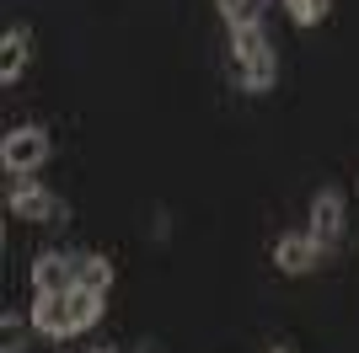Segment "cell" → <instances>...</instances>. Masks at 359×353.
Segmentation results:
<instances>
[{
	"label": "cell",
	"instance_id": "5bb4252c",
	"mask_svg": "<svg viewBox=\"0 0 359 353\" xmlns=\"http://www.w3.org/2000/svg\"><path fill=\"white\" fill-rule=\"evenodd\" d=\"M0 353H22V338H16V316H6V348Z\"/></svg>",
	"mask_w": 359,
	"mask_h": 353
},
{
	"label": "cell",
	"instance_id": "6da1fadb",
	"mask_svg": "<svg viewBox=\"0 0 359 353\" xmlns=\"http://www.w3.org/2000/svg\"><path fill=\"white\" fill-rule=\"evenodd\" d=\"M43 161H48V134L38 123H22V129H11L0 139V166L11 176H32Z\"/></svg>",
	"mask_w": 359,
	"mask_h": 353
},
{
	"label": "cell",
	"instance_id": "277c9868",
	"mask_svg": "<svg viewBox=\"0 0 359 353\" xmlns=\"http://www.w3.org/2000/svg\"><path fill=\"white\" fill-rule=\"evenodd\" d=\"M32 289L38 294H70L75 289V263L65 251H38V263H32Z\"/></svg>",
	"mask_w": 359,
	"mask_h": 353
},
{
	"label": "cell",
	"instance_id": "4fadbf2b",
	"mask_svg": "<svg viewBox=\"0 0 359 353\" xmlns=\"http://www.w3.org/2000/svg\"><path fill=\"white\" fill-rule=\"evenodd\" d=\"M285 6H290V16H295L300 27H316V22L332 11V0H285Z\"/></svg>",
	"mask_w": 359,
	"mask_h": 353
},
{
	"label": "cell",
	"instance_id": "5b68a950",
	"mask_svg": "<svg viewBox=\"0 0 359 353\" xmlns=\"http://www.w3.org/2000/svg\"><path fill=\"white\" fill-rule=\"evenodd\" d=\"M273 263H279V273L300 279V273H311V268L322 263V247H316L311 235H279V241H273Z\"/></svg>",
	"mask_w": 359,
	"mask_h": 353
},
{
	"label": "cell",
	"instance_id": "3957f363",
	"mask_svg": "<svg viewBox=\"0 0 359 353\" xmlns=\"http://www.w3.org/2000/svg\"><path fill=\"white\" fill-rule=\"evenodd\" d=\"M11 214H16V220H32V225H54L65 214V204L54 198V193H43L38 182L22 176V182L11 188Z\"/></svg>",
	"mask_w": 359,
	"mask_h": 353
},
{
	"label": "cell",
	"instance_id": "9a60e30c",
	"mask_svg": "<svg viewBox=\"0 0 359 353\" xmlns=\"http://www.w3.org/2000/svg\"><path fill=\"white\" fill-rule=\"evenodd\" d=\"M269 353H290V348H269Z\"/></svg>",
	"mask_w": 359,
	"mask_h": 353
},
{
	"label": "cell",
	"instance_id": "52a82bcc",
	"mask_svg": "<svg viewBox=\"0 0 359 353\" xmlns=\"http://www.w3.org/2000/svg\"><path fill=\"white\" fill-rule=\"evenodd\" d=\"M65 310H70V338H75V332H91V326L102 321V294L75 284V289L65 294Z\"/></svg>",
	"mask_w": 359,
	"mask_h": 353
},
{
	"label": "cell",
	"instance_id": "7c38bea8",
	"mask_svg": "<svg viewBox=\"0 0 359 353\" xmlns=\"http://www.w3.org/2000/svg\"><path fill=\"white\" fill-rule=\"evenodd\" d=\"M263 6L269 0H220V16L231 27H252V22H263Z\"/></svg>",
	"mask_w": 359,
	"mask_h": 353
},
{
	"label": "cell",
	"instance_id": "ba28073f",
	"mask_svg": "<svg viewBox=\"0 0 359 353\" xmlns=\"http://www.w3.org/2000/svg\"><path fill=\"white\" fill-rule=\"evenodd\" d=\"M32 326L43 338H70V310H65V294H38L32 305Z\"/></svg>",
	"mask_w": 359,
	"mask_h": 353
},
{
	"label": "cell",
	"instance_id": "7a4b0ae2",
	"mask_svg": "<svg viewBox=\"0 0 359 353\" xmlns=\"http://www.w3.org/2000/svg\"><path fill=\"white\" fill-rule=\"evenodd\" d=\"M322 251L338 247V235H344V193L338 188H322L311 198V230H306Z\"/></svg>",
	"mask_w": 359,
	"mask_h": 353
},
{
	"label": "cell",
	"instance_id": "2e32d148",
	"mask_svg": "<svg viewBox=\"0 0 359 353\" xmlns=\"http://www.w3.org/2000/svg\"><path fill=\"white\" fill-rule=\"evenodd\" d=\"M97 353H107V348H97Z\"/></svg>",
	"mask_w": 359,
	"mask_h": 353
},
{
	"label": "cell",
	"instance_id": "8fae6325",
	"mask_svg": "<svg viewBox=\"0 0 359 353\" xmlns=\"http://www.w3.org/2000/svg\"><path fill=\"white\" fill-rule=\"evenodd\" d=\"M273 75H279V64H273V48H269V54H257V59L241 64V86H247V91H269Z\"/></svg>",
	"mask_w": 359,
	"mask_h": 353
},
{
	"label": "cell",
	"instance_id": "30bf717a",
	"mask_svg": "<svg viewBox=\"0 0 359 353\" xmlns=\"http://www.w3.org/2000/svg\"><path fill=\"white\" fill-rule=\"evenodd\" d=\"M231 54H236V64H247V59H257V54H269L263 22H252V27H231Z\"/></svg>",
	"mask_w": 359,
	"mask_h": 353
},
{
	"label": "cell",
	"instance_id": "8992f818",
	"mask_svg": "<svg viewBox=\"0 0 359 353\" xmlns=\"http://www.w3.org/2000/svg\"><path fill=\"white\" fill-rule=\"evenodd\" d=\"M27 48H32L27 27H11L6 38H0V81H6V86L22 81V70H27Z\"/></svg>",
	"mask_w": 359,
	"mask_h": 353
},
{
	"label": "cell",
	"instance_id": "9c48e42d",
	"mask_svg": "<svg viewBox=\"0 0 359 353\" xmlns=\"http://www.w3.org/2000/svg\"><path fill=\"white\" fill-rule=\"evenodd\" d=\"M75 284H81V289L107 294V284H113V263H107V257H97V251H91V257H81V263H75Z\"/></svg>",
	"mask_w": 359,
	"mask_h": 353
}]
</instances>
